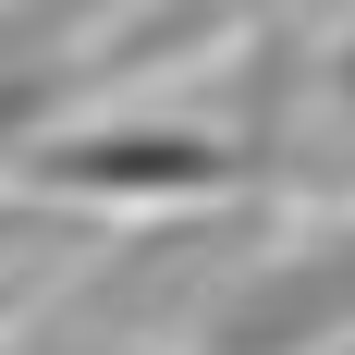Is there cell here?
Segmentation results:
<instances>
[{"instance_id":"obj_1","label":"cell","mask_w":355,"mask_h":355,"mask_svg":"<svg viewBox=\"0 0 355 355\" xmlns=\"http://www.w3.org/2000/svg\"><path fill=\"white\" fill-rule=\"evenodd\" d=\"M49 184H220V147H196V135H98V147H62Z\"/></svg>"}]
</instances>
